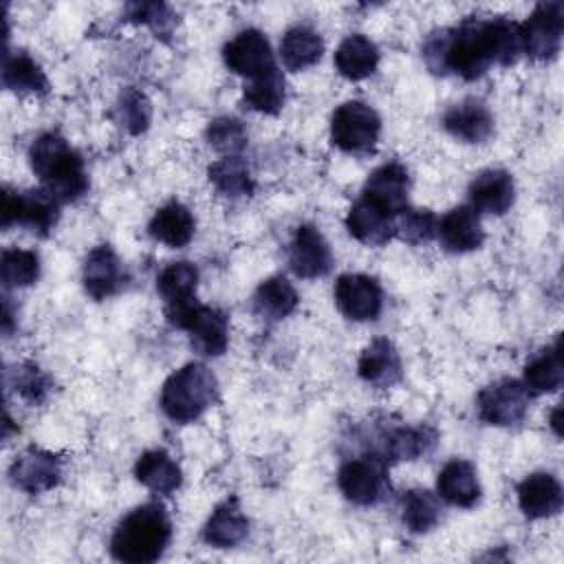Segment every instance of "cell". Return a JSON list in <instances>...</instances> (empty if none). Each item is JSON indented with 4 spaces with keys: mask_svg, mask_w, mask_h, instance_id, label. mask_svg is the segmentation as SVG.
I'll return each instance as SVG.
<instances>
[{
    "mask_svg": "<svg viewBox=\"0 0 564 564\" xmlns=\"http://www.w3.org/2000/svg\"><path fill=\"white\" fill-rule=\"evenodd\" d=\"M198 269L192 262H172L156 278V291L165 302L167 322L174 324L196 304Z\"/></svg>",
    "mask_w": 564,
    "mask_h": 564,
    "instance_id": "15",
    "label": "cell"
},
{
    "mask_svg": "<svg viewBox=\"0 0 564 564\" xmlns=\"http://www.w3.org/2000/svg\"><path fill=\"white\" fill-rule=\"evenodd\" d=\"M31 170L57 203H73L88 192L84 159L57 132L40 134L29 150Z\"/></svg>",
    "mask_w": 564,
    "mask_h": 564,
    "instance_id": "3",
    "label": "cell"
},
{
    "mask_svg": "<svg viewBox=\"0 0 564 564\" xmlns=\"http://www.w3.org/2000/svg\"><path fill=\"white\" fill-rule=\"evenodd\" d=\"M438 218L430 209L405 207L394 216V236L408 245H425L436 236Z\"/></svg>",
    "mask_w": 564,
    "mask_h": 564,
    "instance_id": "38",
    "label": "cell"
},
{
    "mask_svg": "<svg viewBox=\"0 0 564 564\" xmlns=\"http://www.w3.org/2000/svg\"><path fill=\"white\" fill-rule=\"evenodd\" d=\"M9 480L24 494H44L62 480V460L40 447H26L9 467Z\"/></svg>",
    "mask_w": 564,
    "mask_h": 564,
    "instance_id": "13",
    "label": "cell"
},
{
    "mask_svg": "<svg viewBox=\"0 0 564 564\" xmlns=\"http://www.w3.org/2000/svg\"><path fill=\"white\" fill-rule=\"evenodd\" d=\"M2 84L18 95H42L48 90V79L44 70L24 51L4 55Z\"/></svg>",
    "mask_w": 564,
    "mask_h": 564,
    "instance_id": "32",
    "label": "cell"
},
{
    "mask_svg": "<svg viewBox=\"0 0 564 564\" xmlns=\"http://www.w3.org/2000/svg\"><path fill=\"white\" fill-rule=\"evenodd\" d=\"M436 236H438L443 249H447L449 253L474 251L485 240V231H482L480 218H478L476 209H471L469 205H460V207L449 209L438 220Z\"/></svg>",
    "mask_w": 564,
    "mask_h": 564,
    "instance_id": "22",
    "label": "cell"
},
{
    "mask_svg": "<svg viewBox=\"0 0 564 564\" xmlns=\"http://www.w3.org/2000/svg\"><path fill=\"white\" fill-rule=\"evenodd\" d=\"M438 434L427 425H399L390 427L388 432H381L379 436V460H414L432 452L436 445Z\"/></svg>",
    "mask_w": 564,
    "mask_h": 564,
    "instance_id": "18",
    "label": "cell"
},
{
    "mask_svg": "<svg viewBox=\"0 0 564 564\" xmlns=\"http://www.w3.org/2000/svg\"><path fill=\"white\" fill-rule=\"evenodd\" d=\"M148 231L156 242L172 249H181L194 238L196 220L183 203L170 200L161 209H156L148 225Z\"/></svg>",
    "mask_w": 564,
    "mask_h": 564,
    "instance_id": "27",
    "label": "cell"
},
{
    "mask_svg": "<svg viewBox=\"0 0 564 564\" xmlns=\"http://www.w3.org/2000/svg\"><path fill=\"white\" fill-rule=\"evenodd\" d=\"M562 33H564V4L542 2L520 24L522 53L540 62H551L560 53Z\"/></svg>",
    "mask_w": 564,
    "mask_h": 564,
    "instance_id": "7",
    "label": "cell"
},
{
    "mask_svg": "<svg viewBox=\"0 0 564 564\" xmlns=\"http://www.w3.org/2000/svg\"><path fill=\"white\" fill-rule=\"evenodd\" d=\"M117 117L130 134H139L150 126L152 106L143 93L128 88L117 101Z\"/></svg>",
    "mask_w": 564,
    "mask_h": 564,
    "instance_id": "41",
    "label": "cell"
},
{
    "mask_svg": "<svg viewBox=\"0 0 564 564\" xmlns=\"http://www.w3.org/2000/svg\"><path fill=\"white\" fill-rule=\"evenodd\" d=\"M209 183L227 198H242L253 192V176L240 156H225L209 165Z\"/></svg>",
    "mask_w": 564,
    "mask_h": 564,
    "instance_id": "34",
    "label": "cell"
},
{
    "mask_svg": "<svg viewBox=\"0 0 564 564\" xmlns=\"http://www.w3.org/2000/svg\"><path fill=\"white\" fill-rule=\"evenodd\" d=\"M443 128L465 143H482L494 132V117L478 99H465L443 115Z\"/></svg>",
    "mask_w": 564,
    "mask_h": 564,
    "instance_id": "24",
    "label": "cell"
},
{
    "mask_svg": "<svg viewBox=\"0 0 564 564\" xmlns=\"http://www.w3.org/2000/svg\"><path fill=\"white\" fill-rule=\"evenodd\" d=\"M207 141L214 150L236 156L247 145V130L242 121L234 117H218L207 126Z\"/></svg>",
    "mask_w": 564,
    "mask_h": 564,
    "instance_id": "40",
    "label": "cell"
},
{
    "mask_svg": "<svg viewBox=\"0 0 564 564\" xmlns=\"http://www.w3.org/2000/svg\"><path fill=\"white\" fill-rule=\"evenodd\" d=\"M357 372L366 383H370L375 388L394 386L403 375L401 357H399L394 344L386 337L372 339L359 355Z\"/></svg>",
    "mask_w": 564,
    "mask_h": 564,
    "instance_id": "23",
    "label": "cell"
},
{
    "mask_svg": "<svg viewBox=\"0 0 564 564\" xmlns=\"http://www.w3.org/2000/svg\"><path fill=\"white\" fill-rule=\"evenodd\" d=\"M284 97H286V88H284V77L280 73V68H273L256 79H249V84L245 86V104L262 115H275L282 110L284 106Z\"/></svg>",
    "mask_w": 564,
    "mask_h": 564,
    "instance_id": "35",
    "label": "cell"
},
{
    "mask_svg": "<svg viewBox=\"0 0 564 564\" xmlns=\"http://www.w3.org/2000/svg\"><path fill=\"white\" fill-rule=\"evenodd\" d=\"M59 216V203L46 189H29V192H2V227L9 229L13 225L26 227L46 236Z\"/></svg>",
    "mask_w": 564,
    "mask_h": 564,
    "instance_id": "6",
    "label": "cell"
},
{
    "mask_svg": "<svg viewBox=\"0 0 564 564\" xmlns=\"http://www.w3.org/2000/svg\"><path fill=\"white\" fill-rule=\"evenodd\" d=\"M335 304L352 322H370L381 313L383 291L364 273H344L335 282Z\"/></svg>",
    "mask_w": 564,
    "mask_h": 564,
    "instance_id": "12",
    "label": "cell"
},
{
    "mask_svg": "<svg viewBox=\"0 0 564 564\" xmlns=\"http://www.w3.org/2000/svg\"><path fill=\"white\" fill-rule=\"evenodd\" d=\"M249 520L236 498L223 500L209 516L203 529V540L216 549H231L247 538Z\"/></svg>",
    "mask_w": 564,
    "mask_h": 564,
    "instance_id": "26",
    "label": "cell"
},
{
    "mask_svg": "<svg viewBox=\"0 0 564 564\" xmlns=\"http://www.w3.org/2000/svg\"><path fill=\"white\" fill-rule=\"evenodd\" d=\"M348 234L368 247H381L394 236V216L383 207L361 196L352 203L346 216Z\"/></svg>",
    "mask_w": 564,
    "mask_h": 564,
    "instance_id": "19",
    "label": "cell"
},
{
    "mask_svg": "<svg viewBox=\"0 0 564 564\" xmlns=\"http://www.w3.org/2000/svg\"><path fill=\"white\" fill-rule=\"evenodd\" d=\"M297 302V291L284 275L267 278L253 293V311L267 319H282L291 315Z\"/></svg>",
    "mask_w": 564,
    "mask_h": 564,
    "instance_id": "33",
    "label": "cell"
},
{
    "mask_svg": "<svg viewBox=\"0 0 564 564\" xmlns=\"http://www.w3.org/2000/svg\"><path fill=\"white\" fill-rule=\"evenodd\" d=\"M403 524L412 533H427L441 520L438 498L427 489H410L401 500Z\"/></svg>",
    "mask_w": 564,
    "mask_h": 564,
    "instance_id": "36",
    "label": "cell"
},
{
    "mask_svg": "<svg viewBox=\"0 0 564 564\" xmlns=\"http://www.w3.org/2000/svg\"><path fill=\"white\" fill-rule=\"evenodd\" d=\"M0 275L7 289L31 286L40 278V258L29 249H4L0 258Z\"/></svg>",
    "mask_w": 564,
    "mask_h": 564,
    "instance_id": "37",
    "label": "cell"
},
{
    "mask_svg": "<svg viewBox=\"0 0 564 564\" xmlns=\"http://www.w3.org/2000/svg\"><path fill=\"white\" fill-rule=\"evenodd\" d=\"M467 194H469L471 209H478L482 214L502 216L513 205L516 187H513V178L509 172L491 167V170H485L478 176H474Z\"/></svg>",
    "mask_w": 564,
    "mask_h": 564,
    "instance_id": "21",
    "label": "cell"
},
{
    "mask_svg": "<svg viewBox=\"0 0 564 564\" xmlns=\"http://www.w3.org/2000/svg\"><path fill=\"white\" fill-rule=\"evenodd\" d=\"M172 522L161 502H143L128 511L115 527L110 553L126 564H150L170 544Z\"/></svg>",
    "mask_w": 564,
    "mask_h": 564,
    "instance_id": "2",
    "label": "cell"
},
{
    "mask_svg": "<svg viewBox=\"0 0 564 564\" xmlns=\"http://www.w3.org/2000/svg\"><path fill=\"white\" fill-rule=\"evenodd\" d=\"M137 480L154 494L167 496L181 487L183 474L176 460L163 449H150L139 456L134 465Z\"/></svg>",
    "mask_w": 564,
    "mask_h": 564,
    "instance_id": "30",
    "label": "cell"
},
{
    "mask_svg": "<svg viewBox=\"0 0 564 564\" xmlns=\"http://www.w3.org/2000/svg\"><path fill=\"white\" fill-rule=\"evenodd\" d=\"M289 267L297 278H322L333 267V253L315 225H300L289 247Z\"/></svg>",
    "mask_w": 564,
    "mask_h": 564,
    "instance_id": "14",
    "label": "cell"
},
{
    "mask_svg": "<svg viewBox=\"0 0 564 564\" xmlns=\"http://www.w3.org/2000/svg\"><path fill=\"white\" fill-rule=\"evenodd\" d=\"M9 386L31 405L42 403L53 388L51 377L35 364H18L13 370H9Z\"/></svg>",
    "mask_w": 564,
    "mask_h": 564,
    "instance_id": "39",
    "label": "cell"
},
{
    "mask_svg": "<svg viewBox=\"0 0 564 564\" xmlns=\"http://www.w3.org/2000/svg\"><path fill=\"white\" fill-rule=\"evenodd\" d=\"M337 485L346 500L355 505H375L386 494V463L377 456L350 458L337 471Z\"/></svg>",
    "mask_w": 564,
    "mask_h": 564,
    "instance_id": "10",
    "label": "cell"
},
{
    "mask_svg": "<svg viewBox=\"0 0 564 564\" xmlns=\"http://www.w3.org/2000/svg\"><path fill=\"white\" fill-rule=\"evenodd\" d=\"M223 59L229 70L256 79L275 66L269 40L258 29H245L223 46Z\"/></svg>",
    "mask_w": 564,
    "mask_h": 564,
    "instance_id": "11",
    "label": "cell"
},
{
    "mask_svg": "<svg viewBox=\"0 0 564 564\" xmlns=\"http://www.w3.org/2000/svg\"><path fill=\"white\" fill-rule=\"evenodd\" d=\"M82 282L93 300H106L121 289L123 267L110 245H97L88 251L82 267Z\"/></svg>",
    "mask_w": 564,
    "mask_h": 564,
    "instance_id": "16",
    "label": "cell"
},
{
    "mask_svg": "<svg viewBox=\"0 0 564 564\" xmlns=\"http://www.w3.org/2000/svg\"><path fill=\"white\" fill-rule=\"evenodd\" d=\"M562 381H564V364H562V346L557 337L553 346L542 348L524 366L522 386L527 388L529 394H549L560 390Z\"/></svg>",
    "mask_w": 564,
    "mask_h": 564,
    "instance_id": "29",
    "label": "cell"
},
{
    "mask_svg": "<svg viewBox=\"0 0 564 564\" xmlns=\"http://www.w3.org/2000/svg\"><path fill=\"white\" fill-rule=\"evenodd\" d=\"M377 64H379V48L370 37L361 33L348 35L346 40H341V44L335 51V68L341 77L350 82L370 77L377 70Z\"/></svg>",
    "mask_w": 564,
    "mask_h": 564,
    "instance_id": "28",
    "label": "cell"
},
{
    "mask_svg": "<svg viewBox=\"0 0 564 564\" xmlns=\"http://www.w3.org/2000/svg\"><path fill=\"white\" fill-rule=\"evenodd\" d=\"M128 18L139 24H148L156 37L170 35L174 29V18L163 2H134L128 7Z\"/></svg>",
    "mask_w": 564,
    "mask_h": 564,
    "instance_id": "42",
    "label": "cell"
},
{
    "mask_svg": "<svg viewBox=\"0 0 564 564\" xmlns=\"http://www.w3.org/2000/svg\"><path fill=\"white\" fill-rule=\"evenodd\" d=\"M322 53H324L322 35L306 24L291 26L282 35L280 57L289 70H304V68L317 64Z\"/></svg>",
    "mask_w": 564,
    "mask_h": 564,
    "instance_id": "31",
    "label": "cell"
},
{
    "mask_svg": "<svg viewBox=\"0 0 564 564\" xmlns=\"http://www.w3.org/2000/svg\"><path fill=\"white\" fill-rule=\"evenodd\" d=\"M381 119L364 101L341 104L330 119V141L348 154H370L379 141Z\"/></svg>",
    "mask_w": 564,
    "mask_h": 564,
    "instance_id": "5",
    "label": "cell"
},
{
    "mask_svg": "<svg viewBox=\"0 0 564 564\" xmlns=\"http://www.w3.org/2000/svg\"><path fill=\"white\" fill-rule=\"evenodd\" d=\"M522 53L520 24L509 18H465L438 29L423 44V59L436 75H458L467 82L482 77L489 66H509Z\"/></svg>",
    "mask_w": 564,
    "mask_h": 564,
    "instance_id": "1",
    "label": "cell"
},
{
    "mask_svg": "<svg viewBox=\"0 0 564 564\" xmlns=\"http://www.w3.org/2000/svg\"><path fill=\"white\" fill-rule=\"evenodd\" d=\"M560 412H562V408L557 405L555 410H553V414H551V427H553V432L560 436Z\"/></svg>",
    "mask_w": 564,
    "mask_h": 564,
    "instance_id": "43",
    "label": "cell"
},
{
    "mask_svg": "<svg viewBox=\"0 0 564 564\" xmlns=\"http://www.w3.org/2000/svg\"><path fill=\"white\" fill-rule=\"evenodd\" d=\"M216 377L214 372L198 364H185L172 372L161 388V410L174 423H192L200 419L216 401Z\"/></svg>",
    "mask_w": 564,
    "mask_h": 564,
    "instance_id": "4",
    "label": "cell"
},
{
    "mask_svg": "<svg viewBox=\"0 0 564 564\" xmlns=\"http://www.w3.org/2000/svg\"><path fill=\"white\" fill-rule=\"evenodd\" d=\"M529 392L518 379H500L480 390L476 408L478 416L498 427L516 425L527 416L529 410Z\"/></svg>",
    "mask_w": 564,
    "mask_h": 564,
    "instance_id": "8",
    "label": "cell"
},
{
    "mask_svg": "<svg viewBox=\"0 0 564 564\" xmlns=\"http://www.w3.org/2000/svg\"><path fill=\"white\" fill-rule=\"evenodd\" d=\"M408 192H410V176L408 170L397 163H383L366 181L364 196L383 207L388 214L397 216L408 207Z\"/></svg>",
    "mask_w": 564,
    "mask_h": 564,
    "instance_id": "17",
    "label": "cell"
},
{
    "mask_svg": "<svg viewBox=\"0 0 564 564\" xmlns=\"http://www.w3.org/2000/svg\"><path fill=\"white\" fill-rule=\"evenodd\" d=\"M172 326L187 330L194 350L205 357H218L229 346L227 315L214 306H205L196 302Z\"/></svg>",
    "mask_w": 564,
    "mask_h": 564,
    "instance_id": "9",
    "label": "cell"
},
{
    "mask_svg": "<svg viewBox=\"0 0 564 564\" xmlns=\"http://www.w3.org/2000/svg\"><path fill=\"white\" fill-rule=\"evenodd\" d=\"M564 502L560 480L549 471H535L518 485V505L531 520L557 516Z\"/></svg>",
    "mask_w": 564,
    "mask_h": 564,
    "instance_id": "20",
    "label": "cell"
},
{
    "mask_svg": "<svg viewBox=\"0 0 564 564\" xmlns=\"http://www.w3.org/2000/svg\"><path fill=\"white\" fill-rule=\"evenodd\" d=\"M436 491L445 502L454 507H463V509L474 507L480 500V482H478L476 467L463 458H454L445 463V467L438 471V478H436Z\"/></svg>",
    "mask_w": 564,
    "mask_h": 564,
    "instance_id": "25",
    "label": "cell"
}]
</instances>
